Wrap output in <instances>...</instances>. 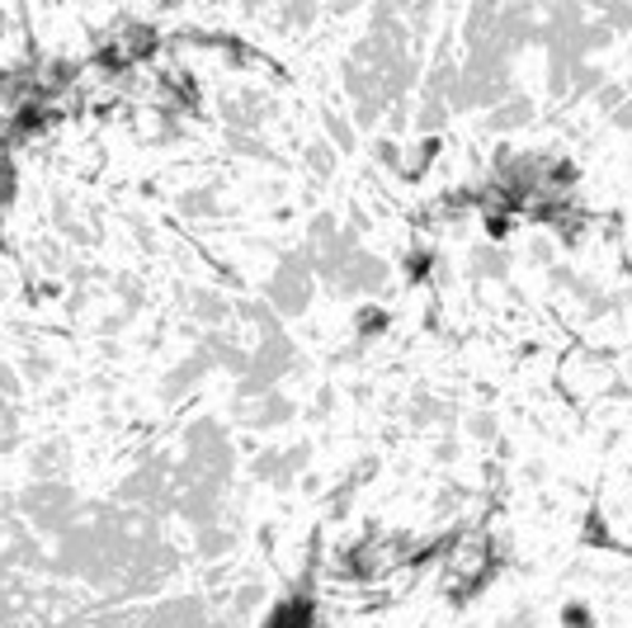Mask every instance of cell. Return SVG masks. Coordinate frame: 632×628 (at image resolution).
Here are the masks:
<instances>
[{"instance_id":"cell-2","label":"cell","mask_w":632,"mask_h":628,"mask_svg":"<svg viewBox=\"0 0 632 628\" xmlns=\"http://www.w3.org/2000/svg\"><path fill=\"white\" fill-rule=\"evenodd\" d=\"M52 374H57V360L43 355V350H24V355H19V379H24L29 387L52 383Z\"/></svg>"},{"instance_id":"cell-3","label":"cell","mask_w":632,"mask_h":628,"mask_svg":"<svg viewBox=\"0 0 632 628\" xmlns=\"http://www.w3.org/2000/svg\"><path fill=\"white\" fill-rule=\"evenodd\" d=\"M113 293L124 298V307H128V312H132V307H142V284H137L132 274H118V279H113Z\"/></svg>"},{"instance_id":"cell-1","label":"cell","mask_w":632,"mask_h":628,"mask_svg":"<svg viewBox=\"0 0 632 628\" xmlns=\"http://www.w3.org/2000/svg\"><path fill=\"white\" fill-rule=\"evenodd\" d=\"M67 463H71V444H67V440H38V444L29 449L33 478H62Z\"/></svg>"}]
</instances>
